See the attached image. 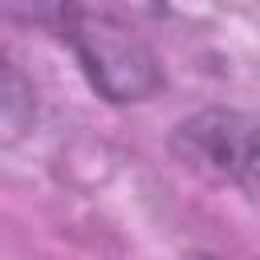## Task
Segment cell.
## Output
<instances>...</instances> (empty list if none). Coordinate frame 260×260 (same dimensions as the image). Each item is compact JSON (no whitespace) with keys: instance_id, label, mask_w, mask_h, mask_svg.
Segmentation results:
<instances>
[{"instance_id":"cell-1","label":"cell","mask_w":260,"mask_h":260,"mask_svg":"<svg viewBox=\"0 0 260 260\" xmlns=\"http://www.w3.org/2000/svg\"><path fill=\"white\" fill-rule=\"evenodd\" d=\"M179 142L191 146V158L232 175L236 183L260 195V130L236 114H203L179 126Z\"/></svg>"}]
</instances>
